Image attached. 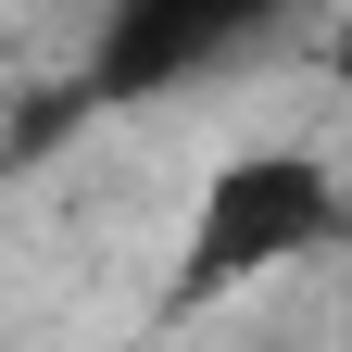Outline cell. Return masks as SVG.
<instances>
[{"label":"cell","instance_id":"obj_2","mask_svg":"<svg viewBox=\"0 0 352 352\" xmlns=\"http://www.w3.org/2000/svg\"><path fill=\"white\" fill-rule=\"evenodd\" d=\"M289 0H101V51H88V101H164L214 63H239Z\"/></svg>","mask_w":352,"mask_h":352},{"label":"cell","instance_id":"obj_3","mask_svg":"<svg viewBox=\"0 0 352 352\" xmlns=\"http://www.w3.org/2000/svg\"><path fill=\"white\" fill-rule=\"evenodd\" d=\"M327 63H340V88H352V13H340V38H327Z\"/></svg>","mask_w":352,"mask_h":352},{"label":"cell","instance_id":"obj_1","mask_svg":"<svg viewBox=\"0 0 352 352\" xmlns=\"http://www.w3.org/2000/svg\"><path fill=\"white\" fill-rule=\"evenodd\" d=\"M352 239V189L340 164L315 151H239L201 176V214H189V252H176V302H227L277 264H315Z\"/></svg>","mask_w":352,"mask_h":352}]
</instances>
